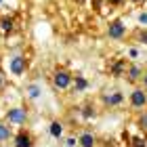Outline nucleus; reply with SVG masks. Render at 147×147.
<instances>
[{"label":"nucleus","mask_w":147,"mask_h":147,"mask_svg":"<svg viewBox=\"0 0 147 147\" xmlns=\"http://www.w3.org/2000/svg\"><path fill=\"white\" fill-rule=\"evenodd\" d=\"M74 2H76V4L80 6V4H84V0H74Z\"/></svg>","instance_id":"obj_22"},{"label":"nucleus","mask_w":147,"mask_h":147,"mask_svg":"<svg viewBox=\"0 0 147 147\" xmlns=\"http://www.w3.org/2000/svg\"><path fill=\"white\" fill-rule=\"evenodd\" d=\"M130 2H135V4H139V2H145V0H130Z\"/></svg>","instance_id":"obj_23"},{"label":"nucleus","mask_w":147,"mask_h":147,"mask_svg":"<svg viewBox=\"0 0 147 147\" xmlns=\"http://www.w3.org/2000/svg\"><path fill=\"white\" fill-rule=\"evenodd\" d=\"M71 86H74V90H76V92H82V90L88 88V80H86L84 76H74Z\"/></svg>","instance_id":"obj_10"},{"label":"nucleus","mask_w":147,"mask_h":147,"mask_svg":"<svg viewBox=\"0 0 147 147\" xmlns=\"http://www.w3.org/2000/svg\"><path fill=\"white\" fill-rule=\"evenodd\" d=\"M128 103L132 109H147V90L143 86H137L128 95Z\"/></svg>","instance_id":"obj_2"},{"label":"nucleus","mask_w":147,"mask_h":147,"mask_svg":"<svg viewBox=\"0 0 147 147\" xmlns=\"http://www.w3.org/2000/svg\"><path fill=\"white\" fill-rule=\"evenodd\" d=\"M137 128L141 130V132H147V109L137 116Z\"/></svg>","instance_id":"obj_14"},{"label":"nucleus","mask_w":147,"mask_h":147,"mask_svg":"<svg viewBox=\"0 0 147 147\" xmlns=\"http://www.w3.org/2000/svg\"><path fill=\"white\" fill-rule=\"evenodd\" d=\"M82 116H84V118H95L97 111H95V107H92L90 103H86L84 107H82Z\"/></svg>","instance_id":"obj_17"},{"label":"nucleus","mask_w":147,"mask_h":147,"mask_svg":"<svg viewBox=\"0 0 147 147\" xmlns=\"http://www.w3.org/2000/svg\"><path fill=\"white\" fill-rule=\"evenodd\" d=\"M25 67H28V59L23 55H17L9 61V69H11V74H15V76H21L25 71Z\"/></svg>","instance_id":"obj_9"},{"label":"nucleus","mask_w":147,"mask_h":147,"mask_svg":"<svg viewBox=\"0 0 147 147\" xmlns=\"http://www.w3.org/2000/svg\"><path fill=\"white\" fill-rule=\"evenodd\" d=\"M4 122L23 126L25 122H28V111H25L23 107H11L9 111H6V116H4Z\"/></svg>","instance_id":"obj_4"},{"label":"nucleus","mask_w":147,"mask_h":147,"mask_svg":"<svg viewBox=\"0 0 147 147\" xmlns=\"http://www.w3.org/2000/svg\"><path fill=\"white\" fill-rule=\"evenodd\" d=\"M139 23L147 25V13H139Z\"/></svg>","instance_id":"obj_19"},{"label":"nucleus","mask_w":147,"mask_h":147,"mask_svg":"<svg viewBox=\"0 0 147 147\" xmlns=\"http://www.w3.org/2000/svg\"><path fill=\"white\" fill-rule=\"evenodd\" d=\"M11 124L9 122H0V143H6L11 139Z\"/></svg>","instance_id":"obj_11"},{"label":"nucleus","mask_w":147,"mask_h":147,"mask_svg":"<svg viewBox=\"0 0 147 147\" xmlns=\"http://www.w3.org/2000/svg\"><path fill=\"white\" fill-rule=\"evenodd\" d=\"M126 65H128V61H124V59H118V61L111 65V74H113V76H122L124 69H126Z\"/></svg>","instance_id":"obj_13"},{"label":"nucleus","mask_w":147,"mask_h":147,"mask_svg":"<svg viewBox=\"0 0 147 147\" xmlns=\"http://www.w3.org/2000/svg\"><path fill=\"white\" fill-rule=\"evenodd\" d=\"M139 84L147 90V69H143V76H141V80H139Z\"/></svg>","instance_id":"obj_18"},{"label":"nucleus","mask_w":147,"mask_h":147,"mask_svg":"<svg viewBox=\"0 0 147 147\" xmlns=\"http://www.w3.org/2000/svg\"><path fill=\"white\" fill-rule=\"evenodd\" d=\"M0 30H2L4 34H11L13 32V19L11 17H2L0 19Z\"/></svg>","instance_id":"obj_15"},{"label":"nucleus","mask_w":147,"mask_h":147,"mask_svg":"<svg viewBox=\"0 0 147 147\" xmlns=\"http://www.w3.org/2000/svg\"><path fill=\"white\" fill-rule=\"evenodd\" d=\"M2 147H9V145H2Z\"/></svg>","instance_id":"obj_24"},{"label":"nucleus","mask_w":147,"mask_h":147,"mask_svg":"<svg viewBox=\"0 0 147 147\" xmlns=\"http://www.w3.org/2000/svg\"><path fill=\"white\" fill-rule=\"evenodd\" d=\"M120 2H122V0H109V4H113V6H118Z\"/></svg>","instance_id":"obj_21"},{"label":"nucleus","mask_w":147,"mask_h":147,"mask_svg":"<svg viewBox=\"0 0 147 147\" xmlns=\"http://www.w3.org/2000/svg\"><path fill=\"white\" fill-rule=\"evenodd\" d=\"M124 92L122 90H118V88H111V90H105L103 95H101V101L105 107H120V105L124 103Z\"/></svg>","instance_id":"obj_3"},{"label":"nucleus","mask_w":147,"mask_h":147,"mask_svg":"<svg viewBox=\"0 0 147 147\" xmlns=\"http://www.w3.org/2000/svg\"><path fill=\"white\" fill-rule=\"evenodd\" d=\"M2 88H4V76L0 74V90H2Z\"/></svg>","instance_id":"obj_20"},{"label":"nucleus","mask_w":147,"mask_h":147,"mask_svg":"<svg viewBox=\"0 0 147 147\" xmlns=\"http://www.w3.org/2000/svg\"><path fill=\"white\" fill-rule=\"evenodd\" d=\"M25 92H28V97H30V99H38L40 95H42V90H40V86H38V84H30L28 88H25Z\"/></svg>","instance_id":"obj_16"},{"label":"nucleus","mask_w":147,"mask_h":147,"mask_svg":"<svg viewBox=\"0 0 147 147\" xmlns=\"http://www.w3.org/2000/svg\"><path fill=\"white\" fill-rule=\"evenodd\" d=\"M122 76L126 78V82L137 84L139 80H141V76H143V65H139L137 61H130L128 65H126V69H124Z\"/></svg>","instance_id":"obj_5"},{"label":"nucleus","mask_w":147,"mask_h":147,"mask_svg":"<svg viewBox=\"0 0 147 147\" xmlns=\"http://www.w3.org/2000/svg\"><path fill=\"white\" fill-rule=\"evenodd\" d=\"M107 36L111 40H122L126 36V25H124L122 19H111L107 23Z\"/></svg>","instance_id":"obj_6"},{"label":"nucleus","mask_w":147,"mask_h":147,"mask_svg":"<svg viewBox=\"0 0 147 147\" xmlns=\"http://www.w3.org/2000/svg\"><path fill=\"white\" fill-rule=\"evenodd\" d=\"M76 143H78V147H97V143H99V139H97V135L92 130H82L78 135V139H76Z\"/></svg>","instance_id":"obj_7"},{"label":"nucleus","mask_w":147,"mask_h":147,"mask_svg":"<svg viewBox=\"0 0 147 147\" xmlns=\"http://www.w3.org/2000/svg\"><path fill=\"white\" fill-rule=\"evenodd\" d=\"M71 71L67 67H61V69H57L55 74H53V86H55L57 90H69L71 88Z\"/></svg>","instance_id":"obj_1"},{"label":"nucleus","mask_w":147,"mask_h":147,"mask_svg":"<svg viewBox=\"0 0 147 147\" xmlns=\"http://www.w3.org/2000/svg\"><path fill=\"white\" fill-rule=\"evenodd\" d=\"M13 147H34V135L30 130H19L15 135V141H13Z\"/></svg>","instance_id":"obj_8"},{"label":"nucleus","mask_w":147,"mask_h":147,"mask_svg":"<svg viewBox=\"0 0 147 147\" xmlns=\"http://www.w3.org/2000/svg\"><path fill=\"white\" fill-rule=\"evenodd\" d=\"M51 135L55 137V139H61V135H63V130H65V126L59 122V120H55V122H51Z\"/></svg>","instance_id":"obj_12"}]
</instances>
